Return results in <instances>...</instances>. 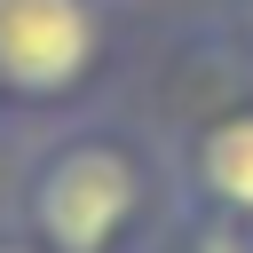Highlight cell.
Instances as JSON below:
<instances>
[{
  "label": "cell",
  "mask_w": 253,
  "mask_h": 253,
  "mask_svg": "<svg viewBox=\"0 0 253 253\" xmlns=\"http://www.w3.org/2000/svg\"><path fill=\"white\" fill-rule=\"evenodd\" d=\"M166 213H174L166 150H150L126 126L47 134L16 190V221L47 253H150Z\"/></svg>",
  "instance_id": "cell-1"
},
{
  "label": "cell",
  "mask_w": 253,
  "mask_h": 253,
  "mask_svg": "<svg viewBox=\"0 0 253 253\" xmlns=\"http://www.w3.org/2000/svg\"><path fill=\"white\" fill-rule=\"evenodd\" d=\"M111 63L103 0H0V103L63 111Z\"/></svg>",
  "instance_id": "cell-2"
},
{
  "label": "cell",
  "mask_w": 253,
  "mask_h": 253,
  "mask_svg": "<svg viewBox=\"0 0 253 253\" xmlns=\"http://www.w3.org/2000/svg\"><path fill=\"white\" fill-rule=\"evenodd\" d=\"M166 174H174V206L221 213V221H253V95L198 111L174 134Z\"/></svg>",
  "instance_id": "cell-3"
},
{
  "label": "cell",
  "mask_w": 253,
  "mask_h": 253,
  "mask_svg": "<svg viewBox=\"0 0 253 253\" xmlns=\"http://www.w3.org/2000/svg\"><path fill=\"white\" fill-rule=\"evenodd\" d=\"M150 253H253V221H221V213L174 206L166 229L150 237Z\"/></svg>",
  "instance_id": "cell-4"
},
{
  "label": "cell",
  "mask_w": 253,
  "mask_h": 253,
  "mask_svg": "<svg viewBox=\"0 0 253 253\" xmlns=\"http://www.w3.org/2000/svg\"><path fill=\"white\" fill-rule=\"evenodd\" d=\"M229 32H237V55L253 63V0H229Z\"/></svg>",
  "instance_id": "cell-5"
},
{
  "label": "cell",
  "mask_w": 253,
  "mask_h": 253,
  "mask_svg": "<svg viewBox=\"0 0 253 253\" xmlns=\"http://www.w3.org/2000/svg\"><path fill=\"white\" fill-rule=\"evenodd\" d=\"M0 253H47V245H40V237H32L24 221H16V229H0Z\"/></svg>",
  "instance_id": "cell-6"
}]
</instances>
